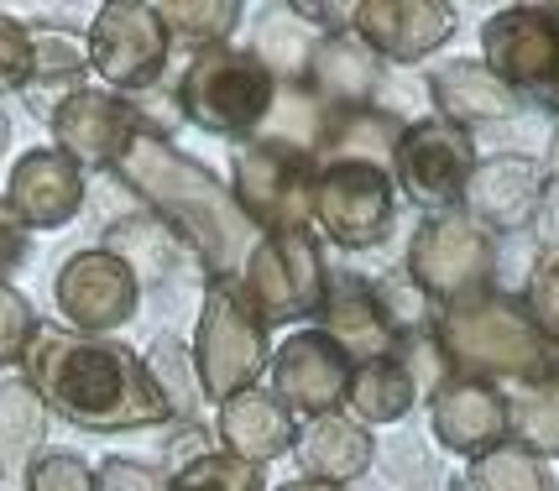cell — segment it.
Wrapping results in <instances>:
<instances>
[{"label":"cell","mask_w":559,"mask_h":491,"mask_svg":"<svg viewBox=\"0 0 559 491\" xmlns=\"http://www.w3.org/2000/svg\"><path fill=\"white\" fill-rule=\"evenodd\" d=\"M272 99H277V79L267 63L225 43L194 52L178 79V110L215 136H251L267 121Z\"/></svg>","instance_id":"5"},{"label":"cell","mask_w":559,"mask_h":491,"mask_svg":"<svg viewBox=\"0 0 559 491\" xmlns=\"http://www.w3.org/2000/svg\"><path fill=\"white\" fill-rule=\"evenodd\" d=\"M461 199L471 204V225L512 230V225L528 220V209L538 204V172L523 157H491V163H476Z\"/></svg>","instance_id":"24"},{"label":"cell","mask_w":559,"mask_h":491,"mask_svg":"<svg viewBox=\"0 0 559 491\" xmlns=\"http://www.w3.org/2000/svg\"><path fill=\"white\" fill-rule=\"evenodd\" d=\"M429 89H435L439 121L461 125V131H465V121H502V116H512V105H518V99H512V89L491 74L481 58L444 63Z\"/></svg>","instance_id":"26"},{"label":"cell","mask_w":559,"mask_h":491,"mask_svg":"<svg viewBox=\"0 0 559 491\" xmlns=\"http://www.w3.org/2000/svg\"><path fill=\"white\" fill-rule=\"evenodd\" d=\"M481 63H487L491 74L502 79V84H518V89H528V84H555V69H559V26L544 16V11H523V5H512L502 16H491L487 32H481Z\"/></svg>","instance_id":"18"},{"label":"cell","mask_w":559,"mask_h":491,"mask_svg":"<svg viewBox=\"0 0 559 491\" xmlns=\"http://www.w3.org/2000/svg\"><path fill=\"white\" fill-rule=\"evenodd\" d=\"M267 371H272L267 393L277 397L288 414L324 418V414H341V403L350 397L356 361H350L324 330H298L293 340L277 345V356H272Z\"/></svg>","instance_id":"13"},{"label":"cell","mask_w":559,"mask_h":491,"mask_svg":"<svg viewBox=\"0 0 559 491\" xmlns=\"http://www.w3.org/2000/svg\"><path fill=\"white\" fill-rule=\"evenodd\" d=\"M414 397H418V382H414V371H408V361L403 356H382V361L356 367L345 403H350L356 423H397V418L414 408Z\"/></svg>","instance_id":"29"},{"label":"cell","mask_w":559,"mask_h":491,"mask_svg":"<svg viewBox=\"0 0 559 491\" xmlns=\"http://www.w3.org/2000/svg\"><path fill=\"white\" fill-rule=\"evenodd\" d=\"M403 142V125L392 121L388 110H335L330 121H319V136H314V163H377L388 168V157L397 152Z\"/></svg>","instance_id":"27"},{"label":"cell","mask_w":559,"mask_h":491,"mask_svg":"<svg viewBox=\"0 0 559 491\" xmlns=\"http://www.w3.org/2000/svg\"><path fill=\"white\" fill-rule=\"evenodd\" d=\"M48 440V403L32 393L22 371H0V491L26 487Z\"/></svg>","instance_id":"22"},{"label":"cell","mask_w":559,"mask_h":491,"mask_svg":"<svg viewBox=\"0 0 559 491\" xmlns=\"http://www.w3.org/2000/svg\"><path fill=\"white\" fill-rule=\"evenodd\" d=\"M319 314H324V335L341 345L356 367L397 356V345H403V330L392 320L382 288H371L361 277H330Z\"/></svg>","instance_id":"17"},{"label":"cell","mask_w":559,"mask_h":491,"mask_svg":"<svg viewBox=\"0 0 559 491\" xmlns=\"http://www.w3.org/2000/svg\"><path fill=\"white\" fill-rule=\"evenodd\" d=\"M16 371L48 403V414L69 418L79 429H95V434L146 429V423L168 418L142 356L110 335H79L63 324H37Z\"/></svg>","instance_id":"1"},{"label":"cell","mask_w":559,"mask_h":491,"mask_svg":"<svg viewBox=\"0 0 559 491\" xmlns=\"http://www.w3.org/2000/svg\"><path fill=\"white\" fill-rule=\"evenodd\" d=\"M90 69H95L116 95H142L152 89L163 69H168L173 37L157 5H142V0H110L95 11V26H90Z\"/></svg>","instance_id":"8"},{"label":"cell","mask_w":559,"mask_h":491,"mask_svg":"<svg viewBox=\"0 0 559 491\" xmlns=\"http://www.w3.org/2000/svg\"><path fill=\"white\" fill-rule=\"evenodd\" d=\"M5 209L26 230H58V225H69L84 209V168L69 163L58 147H32L11 168Z\"/></svg>","instance_id":"16"},{"label":"cell","mask_w":559,"mask_h":491,"mask_svg":"<svg viewBox=\"0 0 559 491\" xmlns=\"http://www.w3.org/2000/svg\"><path fill=\"white\" fill-rule=\"evenodd\" d=\"M350 32L377 58L418 63L455 37V5L439 0H361L350 5Z\"/></svg>","instance_id":"15"},{"label":"cell","mask_w":559,"mask_h":491,"mask_svg":"<svg viewBox=\"0 0 559 491\" xmlns=\"http://www.w3.org/2000/svg\"><path fill=\"white\" fill-rule=\"evenodd\" d=\"M293 455L309 481H324V487H350L356 476L371 470V455L377 444L366 434V423L345 414H324V418H304L298 434H293Z\"/></svg>","instance_id":"21"},{"label":"cell","mask_w":559,"mask_h":491,"mask_svg":"<svg viewBox=\"0 0 559 491\" xmlns=\"http://www.w3.org/2000/svg\"><path fill=\"white\" fill-rule=\"evenodd\" d=\"M277 491H345V487H324V481H309V476H304V481H283Z\"/></svg>","instance_id":"41"},{"label":"cell","mask_w":559,"mask_h":491,"mask_svg":"<svg viewBox=\"0 0 559 491\" xmlns=\"http://www.w3.org/2000/svg\"><path fill=\"white\" fill-rule=\"evenodd\" d=\"M126 183L152 204V215L168 225L178 241L189 246L204 277H236L257 246V225L241 215V204L230 194V183H219L215 172L183 157L168 136H146L136 131L131 147L116 163Z\"/></svg>","instance_id":"2"},{"label":"cell","mask_w":559,"mask_h":491,"mask_svg":"<svg viewBox=\"0 0 559 491\" xmlns=\"http://www.w3.org/2000/svg\"><path fill=\"white\" fill-rule=\"evenodd\" d=\"M465 476H471V491H555L544 460L528 455V444H497L487 455H476Z\"/></svg>","instance_id":"32"},{"label":"cell","mask_w":559,"mask_h":491,"mask_svg":"<svg viewBox=\"0 0 559 491\" xmlns=\"http://www.w3.org/2000/svg\"><path fill=\"white\" fill-rule=\"evenodd\" d=\"M105 251L121 256L126 267L136 272L142 288L146 283H168L173 272H178V262L189 256V246L178 241L157 215H131V220L110 225V230H105Z\"/></svg>","instance_id":"28"},{"label":"cell","mask_w":559,"mask_h":491,"mask_svg":"<svg viewBox=\"0 0 559 491\" xmlns=\"http://www.w3.org/2000/svg\"><path fill=\"white\" fill-rule=\"evenodd\" d=\"M95 491H168V481H163V470H152L146 460L105 455L95 470Z\"/></svg>","instance_id":"38"},{"label":"cell","mask_w":559,"mask_h":491,"mask_svg":"<svg viewBox=\"0 0 559 491\" xmlns=\"http://www.w3.org/2000/svg\"><path fill=\"white\" fill-rule=\"evenodd\" d=\"M26 79H32V26L0 16V95L26 89Z\"/></svg>","instance_id":"36"},{"label":"cell","mask_w":559,"mask_h":491,"mask_svg":"<svg viewBox=\"0 0 559 491\" xmlns=\"http://www.w3.org/2000/svg\"><path fill=\"white\" fill-rule=\"evenodd\" d=\"M272 324L257 314V303L241 294L236 277H215L204 288V309H199L194 330V367L199 387L215 403H230L236 393H251L257 376L272 367Z\"/></svg>","instance_id":"4"},{"label":"cell","mask_w":559,"mask_h":491,"mask_svg":"<svg viewBox=\"0 0 559 491\" xmlns=\"http://www.w3.org/2000/svg\"><path fill=\"white\" fill-rule=\"evenodd\" d=\"M84 74H90V48L63 32V26H32V79H26V99L32 110L48 121L52 110L69 95L84 89Z\"/></svg>","instance_id":"25"},{"label":"cell","mask_w":559,"mask_h":491,"mask_svg":"<svg viewBox=\"0 0 559 491\" xmlns=\"http://www.w3.org/2000/svg\"><path fill=\"white\" fill-rule=\"evenodd\" d=\"M435 340L444 350V361L471 371L476 382H481V371L487 376H523V382L555 371V356H549L555 345L544 340V330L508 298L476 294L465 303L439 309Z\"/></svg>","instance_id":"3"},{"label":"cell","mask_w":559,"mask_h":491,"mask_svg":"<svg viewBox=\"0 0 559 491\" xmlns=\"http://www.w3.org/2000/svg\"><path fill=\"white\" fill-rule=\"evenodd\" d=\"M528 309H534V324L544 330V340H559V262L544 267L534 277V294H528Z\"/></svg>","instance_id":"39"},{"label":"cell","mask_w":559,"mask_h":491,"mask_svg":"<svg viewBox=\"0 0 559 491\" xmlns=\"http://www.w3.org/2000/svg\"><path fill=\"white\" fill-rule=\"evenodd\" d=\"M236 283L267 324H293L304 314H319L330 272H324L314 236L293 230V236H257L246 267L236 272Z\"/></svg>","instance_id":"7"},{"label":"cell","mask_w":559,"mask_h":491,"mask_svg":"<svg viewBox=\"0 0 559 491\" xmlns=\"http://www.w3.org/2000/svg\"><path fill=\"white\" fill-rule=\"evenodd\" d=\"M314 189L319 163L314 152L288 147V142H246L230 163V194L241 204V215L262 236H293L314 225Z\"/></svg>","instance_id":"6"},{"label":"cell","mask_w":559,"mask_h":491,"mask_svg":"<svg viewBox=\"0 0 559 491\" xmlns=\"http://www.w3.org/2000/svg\"><path fill=\"white\" fill-rule=\"evenodd\" d=\"M48 125H52L58 152H63L69 163H79V168H116L121 152L131 147V136L142 131L131 95L90 89V84H84L79 95L63 99L48 116Z\"/></svg>","instance_id":"14"},{"label":"cell","mask_w":559,"mask_h":491,"mask_svg":"<svg viewBox=\"0 0 559 491\" xmlns=\"http://www.w3.org/2000/svg\"><path fill=\"white\" fill-rule=\"evenodd\" d=\"M157 16L173 43H189L194 52H204L219 48L241 26V5L236 0H168V5H157Z\"/></svg>","instance_id":"31"},{"label":"cell","mask_w":559,"mask_h":491,"mask_svg":"<svg viewBox=\"0 0 559 491\" xmlns=\"http://www.w3.org/2000/svg\"><path fill=\"white\" fill-rule=\"evenodd\" d=\"M555 168H559V147H555Z\"/></svg>","instance_id":"43"},{"label":"cell","mask_w":559,"mask_h":491,"mask_svg":"<svg viewBox=\"0 0 559 491\" xmlns=\"http://www.w3.org/2000/svg\"><path fill=\"white\" fill-rule=\"evenodd\" d=\"M508 418H518V434L538 450H559V387L549 393H528L518 408H508Z\"/></svg>","instance_id":"35"},{"label":"cell","mask_w":559,"mask_h":491,"mask_svg":"<svg viewBox=\"0 0 559 491\" xmlns=\"http://www.w3.org/2000/svg\"><path fill=\"white\" fill-rule=\"evenodd\" d=\"M5 142H11V121L0 116V152H5Z\"/></svg>","instance_id":"42"},{"label":"cell","mask_w":559,"mask_h":491,"mask_svg":"<svg viewBox=\"0 0 559 491\" xmlns=\"http://www.w3.org/2000/svg\"><path fill=\"white\" fill-rule=\"evenodd\" d=\"M377 79H382V58L366 48L350 26L330 32L324 43L309 48V84H314V95L330 99L335 110H366Z\"/></svg>","instance_id":"23"},{"label":"cell","mask_w":559,"mask_h":491,"mask_svg":"<svg viewBox=\"0 0 559 491\" xmlns=\"http://www.w3.org/2000/svg\"><path fill=\"white\" fill-rule=\"evenodd\" d=\"M219 450L225 455H236L246 466H267L277 455H288L293 450V434H298V423L293 414L267 393V387H251V393H236L230 403H219Z\"/></svg>","instance_id":"20"},{"label":"cell","mask_w":559,"mask_h":491,"mask_svg":"<svg viewBox=\"0 0 559 491\" xmlns=\"http://www.w3.org/2000/svg\"><path fill=\"white\" fill-rule=\"evenodd\" d=\"M392 215H397V189L392 172L377 163H324L314 189V220L345 251L388 241Z\"/></svg>","instance_id":"10"},{"label":"cell","mask_w":559,"mask_h":491,"mask_svg":"<svg viewBox=\"0 0 559 491\" xmlns=\"http://www.w3.org/2000/svg\"><path fill=\"white\" fill-rule=\"evenodd\" d=\"M26 256H32V230H26V225L5 209V199H0V283L22 267Z\"/></svg>","instance_id":"40"},{"label":"cell","mask_w":559,"mask_h":491,"mask_svg":"<svg viewBox=\"0 0 559 491\" xmlns=\"http://www.w3.org/2000/svg\"><path fill=\"white\" fill-rule=\"evenodd\" d=\"M408 277L435 303H465L491 277V241L465 215H429L408 241Z\"/></svg>","instance_id":"9"},{"label":"cell","mask_w":559,"mask_h":491,"mask_svg":"<svg viewBox=\"0 0 559 491\" xmlns=\"http://www.w3.org/2000/svg\"><path fill=\"white\" fill-rule=\"evenodd\" d=\"M508 434V403L491 382L461 376V382H444L435 393V440L455 455H487L497 450Z\"/></svg>","instance_id":"19"},{"label":"cell","mask_w":559,"mask_h":491,"mask_svg":"<svg viewBox=\"0 0 559 491\" xmlns=\"http://www.w3.org/2000/svg\"><path fill=\"white\" fill-rule=\"evenodd\" d=\"M22 491H95V470L73 450H43L37 466L26 470Z\"/></svg>","instance_id":"34"},{"label":"cell","mask_w":559,"mask_h":491,"mask_svg":"<svg viewBox=\"0 0 559 491\" xmlns=\"http://www.w3.org/2000/svg\"><path fill=\"white\" fill-rule=\"evenodd\" d=\"M471 172H476V152L461 125L439 121V116L403 125V142L392 152V178L429 215H450V204H461Z\"/></svg>","instance_id":"11"},{"label":"cell","mask_w":559,"mask_h":491,"mask_svg":"<svg viewBox=\"0 0 559 491\" xmlns=\"http://www.w3.org/2000/svg\"><path fill=\"white\" fill-rule=\"evenodd\" d=\"M152 387L163 397L168 418L178 423H199V403H204V387H199V367H194V345H183L178 335H157L142 356Z\"/></svg>","instance_id":"30"},{"label":"cell","mask_w":559,"mask_h":491,"mask_svg":"<svg viewBox=\"0 0 559 491\" xmlns=\"http://www.w3.org/2000/svg\"><path fill=\"white\" fill-rule=\"evenodd\" d=\"M168 491H267V481H262V470L236 460V455L204 450V455H194V460H183L173 470Z\"/></svg>","instance_id":"33"},{"label":"cell","mask_w":559,"mask_h":491,"mask_svg":"<svg viewBox=\"0 0 559 491\" xmlns=\"http://www.w3.org/2000/svg\"><path fill=\"white\" fill-rule=\"evenodd\" d=\"M52 298H58L63 320L79 335H110V330L136 320L142 283H136V272L126 267L121 256H110L105 246H90V251H73L69 262L58 267Z\"/></svg>","instance_id":"12"},{"label":"cell","mask_w":559,"mask_h":491,"mask_svg":"<svg viewBox=\"0 0 559 491\" xmlns=\"http://www.w3.org/2000/svg\"><path fill=\"white\" fill-rule=\"evenodd\" d=\"M32 330H37V320H32V303H26L11 283H0V367H5V361H22Z\"/></svg>","instance_id":"37"}]
</instances>
